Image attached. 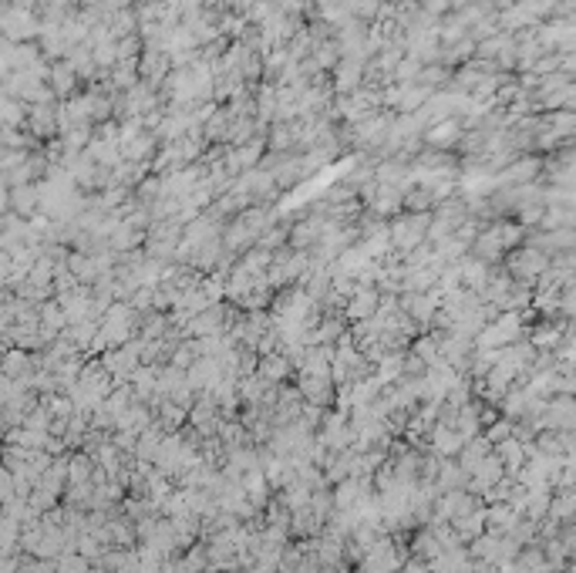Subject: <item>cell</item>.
Returning <instances> with one entry per match:
<instances>
[{
	"mask_svg": "<svg viewBox=\"0 0 576 573\" xmlns=\"http://www.w3.org/2000/svg\"><path fill=\"white\" fill-rule=\"evenodd\" d=\"M546 266H550V260H543L539 253H526V257H516V263H512V270H516L519 277H536V273H546Z\"/></svg>",
	"mask_w": 576,
	"mask_h": 573,
	"instance_id": "1",
	"label": "cell"
},
{
	"mask_svg": "<svg viewBox=\"0 0 576 573\" xmlns=\"http://www.w3.org/2000/svg\"><path fill=\"white\" fill-rule=\"evenodd\" d=\"M378 307V293L374 290H364V293H354V300H351V313L354 317H364Z\"/></svg>",
	"mask_w": 576,
	"mask_h": 573,
	"instance_id": "2",
	"label": "cell"
}]
</instances>
